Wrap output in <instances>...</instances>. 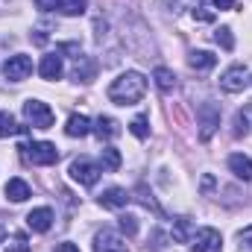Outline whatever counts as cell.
<instances>
[{
  "instance_id": "cell-16",
  "label": "cell",
  "mask_w": 252,
  "mask_h": 252,
  "mask_svg": "<svg viewBox=\"0 0 252 252\" xmlns=\"http://www.w3.org/2000/svg\"><path fill=\"white\" fill-rule=\"evenodd\" d=\"M188 64L193 70H211L214 64H217V56L214 53H208V50H193L188 56Z\"/></svg>"
},
{
  "instance_id": "cell-9",
  "label": "cell",
  "mask_w": 252,
  "mask_h": 252,
  "mask_svg": "<svg viewBox=\"0 0 252 252\" xmlns=\"http://www.w3.org/2000/svg\"><path fill=\"white\" fill-rule=\"evenodd\" d=\"M27 226H30L32 232H47V229L53 226V211H50V208H32V211L27 214Z\"/></svg>"
},
{
  "instance_id": "cell-6",
  "label": "cell",
  "mask_w": 252,
  "mask_h": 252,
  "mask_svg": "<svg viewBox=\"0 0 252 252\" xmlns=\"http://www.w3.org/2000/svg\"><path fill=\"white\" fill-rule=\"evenodd\" d=\"M250 85V76H247V67L244 64H232L223 76H220V88L229 91V94H238Z\"/></svg>"
},
{
  "instance_id": "cell-23",
  "label": "cell",
  "mask_w": 252,
  "mask_h": 252,
  "mask_svg": "<svg viewBox=\"0 0 252 252\" xmlns=\"http://www.w3.org/2000/svg\"><path fill=\"white\" fill-rule=\"evenodd\" d=\"M129 129H132V135H135V138H147V135H150V129H147V118H144V115H141V118H135V121L129 124Z\"/></svg>"
},
{
  "instance_id": "cell-8",
  "label": "cell",
  "mask_w": 252,
  "mask_h": 252,
  "mask_svg": "<svg viewBox=\"0 0 252 252\" xmlns=\"http://www.w3.org/2000/svg\"><path fill=\"white\" fill-rule=\"evenodd\" d=\"M94 252H129V250H126V244L115 235V232L103 229V232L94 238Z\"/></svg>"
},
{
  "instance_id": "cell-19",
  "label": "cell",
  "mask_w": 252,
  "mask_h": 252,
  "mask_svg": "<svg viewBox=\"0 0 252 252\" xmlns=\"http://www.w3.org/2000/svg\"><path fill=\"white\" fill-rule=\"evenodd\" d=\"M153 76H156V85H158L164 94L176 88V76H173V70H170V67H156V73H153Z\"/></svg>"
},
{
  "instance_id": "cell-10",
  "label": "cell",
  "mask_w": 252,
  "mask_h": 252,
  "mask_svg": "<svg viewBox=\"0 0 252 252\" xmlns=\"http://www.w3.org/2000/svg\"><path fill=\"white\" fill-rule=\"evenodd\" d=\"M229 170H232L238 179L252 182V158H250V156H241V153L229 156Z\"/></svg>"
},
{
  "instance_id": "cell-5",
  "label": "cell",
  "mask_w": 252,
  "mask_h": 252,
  "mask_svg": "<svg viewBox=\"0 0 252 252\" xmlns=\"http://www.w3.org/2000/svg\"><path fill=\"white\" fill-rule=\"evenodd\" d=\"M190 250L193 252H220L223 250V238H220L217 229H199L190 238Z\"/></svg>"
},
{
  "instance_id": "cell-30",
  "label": "cell",
  "mask_w": 252,
  "mask_h": 252,
  "mask_svg": "<svg viewBox=\"0 0 252 252\" xmlns=\"http://www.w3.org/2000/svg\"><path fill=\"white\" fill-rule=\"evenodd\" d=\"M193 18H196V21H211L214 15H211L208 9H202V6H199V9H193Z\"/></svg>"
},
{
  "instance_id": "cell-4",
  "label": "cell",
  "mask_w": 252,
  "mask_h": 252,
  "mask_svg": "<svg viewBox=\"0 0 252 252\" xmlns=\"http://www.w3.org/2000/svg\"><path fill=\"white\" fill-rule=\"evenodd\" d=\"M70 179L79 182V185H85V188H91L100 179V167L91 164L88 158H76V161H70Z\"/></svg>"
},
{
  "instance_id": "cell-15",
  "label": "cell",
  "mask_w": 252,
  "mask_h": 252,
  "mask_svg": "<svg viewBox=\"0 0 252 252\" xmlns=\"http://www.w3.org/2000/svg\"><path fill=\"white\" fill-rule=\"evenodd\" d=\"M94 132H97V138H100V141H109V138L121 135V124H118L115 118H97Z\"/></svg>"
},
{
  "instance_id": "cell-14",
  "label": "cell",
  "mask_w": 252,
  "mask_h": 252,
  "mask_svg": "<svg viewBox=\"0 0 252 252\" xmlns=\"http://www.w3.org/2000/svg\"><path fill=\"white\" fill-rule=\"evenodd\" d=\"M64 132H67L70 138H85V135L91 132V121H88L85 115H70V118H67V126H64Z\"/></svg>"
},
{
  "instance_id": "cell-12",
  "label": "cell",
  "mask_w": 252,
  "mask_h": 252,
  "mask_svg": "<svg viewBox=\"0 0 252 252\" xmlns=\"http://www.w3.org/2000/svg\"><path fill=\"white\" fill-rule=\"evenodd\" d=\"M126 202H129V193H126L124 188H106L103 193H100V205L103 208H124Z\"/></svg>"
},
{
  "instance_id": "cell-17",
  "label": "cell",
  "mask_w": 252,
  "mask_h": 252,
  "mask_svg": "<svg viewBox=\"0 0 252 252\" xmlns=\"http://www.w3.org/2000/svg\"><path fill=\"white\" fill-rule=\"evenodd\" d=\"M6 196L12 202H24V199H30V185L24 179H9L6 182Z\"/></svg>"
},
{
  "instance_id": "cell-24",
  "label": "cell",
  "mask_w": 252,
  "mask_h": 252,
  "mask_svg": "<svg viewBox=\"0 0 252 252\" xmlns=\"http://www.w3.org/2000/svg\"><path fill=\"white\" fill-rule=\"evenodd\" d=\"M121 232L129 235V238H132V235H138V220H135L132 214H124V217H121Z\"/></svg>"
},
{
  "instance_id": "cell-21",
  "label": "cell",
  "mask_w": 252,
  "mask_h": 252,
  "mask_svg": "<svg viewBox=\"0 0 252 252\" xmlns=\"http://www.w3.org/2000/svg\"><path fill=\"white\" fill-rule=\"evenodd\" d=\"M62 15L67 18H73V15H82L85 12V0H59V6H56Z\"/></svg>"
},
{
  "instance_id": "cell-29",
  "label": "cell",
  "mask_w": 252,
  "mask_h": 252,
  "mask_svg": "<svg viewBox=\"0 0 252 252\" xmlns=\"http://www.w3.org/2000/svg\"><path fill=\"white\" fill-rule=\"evenodd\" d=\"M35 6H38L41 12H50V9H56V6H59V0H35Z\"/></svg>"
},
{
  "instance_id": "cell-13",
  "label": "cell",
  "mask_w": 252,
  "mask_h": 252,
  "mask_svg": "<svg viewBox=\"0 0 252 252\" xmlns=\"http://www.w3.org/2000/svg\"><path fill=\"white\" fill-rule=\"evenodd\" d=\"M199 115H202V141H205V138H211L214 126L220 124V112H217V106L205 103V106L199 109Z\"/></svg>"
},
{
  "instance_id": "cell-32",
  "label": "cell",
  "mask_w": 252,
  "mask_h": 252,
  "mask_svg": "<svg viewBox=\"0 0 252 252\" xmlns=\"http://www.w3.org/2000/svg\"><path fill=\"white\" fill-rule=\"evenodd\" d=\"M53 252H79V250H76L73 244H59V247H56Z\"/></svg>"
},
{
  "instance_id": "cell-2",
  "label": "cell",
  "mask_w": 252,
  "mask_h": 252,
  "mask_svg": "<svg viewBox=\"0 0 252 252\" xmlns=\"http://www.w3.org/2000/svg\"><path fill=\"white\" fill-rule=\"evenodd\" d=\"M21 150H24V158L30 164H38V167L56 164V158H59V150L53 144H47V141H32L30 147H21Z\"/></svg>"
},
{
  "instance_id": "cell-26",
  "label": "cell",
  "mask_w": 252,
  "mask_h": 252,
  "mask_svg": "<svg viewBox=\"0 0 252 252\" xmlns=\"http://www.w3.org/2000/svg\"><path fill=\"white\" fill-rule=\"evenodd\" d=\"M6 252H30V244H27V238H24V235H15V241L6 247Z\"/></svg>"
},
{
  "instance_id": "cell-33",
  "label": "cell",
  "mask_w": 252,
  "mask_h": 252,
  "mask_svg": "<svg viewBox=\"0 0 252 252\" xmlns=\"http://www.w3.org/2000/svg\"><path fill=\"white\" fill-rule=\"evenodd\" d=\"M3 238H6V229H3V226H0V244H3Z\"/></svg>"
},
{
  "instance_id": "cell-31",
  "label": "cell",
  "mask_w": 252,
  "mask_h": 252,
  "mask_svg": "<svg viewBox=\"0 0 252 252\" xmlns=\"http://www.w3.org/2000/svg\"><path fill=\"white\" fill-rule=\"evenodd\" d=\"M217 9H235V0H214Z\"/></svg>"
},
{
  "instance_id": "cell-27",
  "label": "cell",
  "mask_w": 252,
  "mask_h": 252,
  "mask_svg": "<svg viewBox=\"0 0 252 252\" xmlns=\"http://www.w3.org/2000/svg\"><path fill=\"white\" fill-rule=\"evenodd\" d=\"M241 252H252V226L241 232Z\"/></svg>"
},
{
  "instance_id": "cell-18",
  "label": "cell",
  "mask_w": 252,
  "mask_h": 252,
  "mask_svg": "<svg viewBox=\"0 0 252 252\" xmlns=\"http://www.w3.org/2000/svg\"><path fill=\"white\" fill-rule=\"evenodd\" d=\"M100 164H103V170L115 173V170L121 167V153H118L115 147H103V150H100Z\"/></svg>"
},
{
  "instance_id": "cell-20",
  "label": "cell",
  "mask_w": 252,
  "mask_h": 252,
  "mask_svg": "<svg viewBox=\"0 0 252 252\" xmlns=\"http://www.w3.org/2000/svg\"><path fill=\"white\" fill-rule=\"evenodd\" d=\"M18 132H27V126H18L15 118L9 112H0V138H9V135H18Z\"/></svg>"
},
{
  "instance_id": "cell-22",
  "label": "cell",
  "mask_w": 252,
  "mask_h": 252,
  "mask_svg": "<svg viewBox=\"0 0 252 252\" xmlns=\"http://www.w3.org/2000/svg\"><path fill=\"white\" fill-rule=\"evenodd\" d=\"M217 44H223V50H232L235 47V38H232V30L229 27H223V30H217Z\"/></svg>"
},
{
  "instance_id": "cell-28",
  "label": "cell",
  "mask_w": 252,
  "mask_h": 252,
  "mask_svg": "<svg viewBox=\"0 0 252 252\" xmlns=\"http://www.w3.org/2000/svg\"><path fill=\"white\" fill-rule=\"evenodd\" d=\"M235 126H238V129H235L238 135H241V132H247V115H244V112H238V115H235Z\"/></svg>"
},
{
  "instance_id": "cell-3",
  "label": "cell",
  "mask_w": 252,
  "mask_h": 252,
  "mask_svg": "<svg viewBox=\"0 0 252 252\" xmlns=\"http://www.w3.org/2000/svg\"><path fill=\"white\" fill-rule=\"evenodd\" d=\"M24 118L35 129H50L53 126V109L47 103H41V100H27L24 103Z\"/></svg>"
},
{
  "instance_id": "cell-25",
  "label": "cell",
  "mask_w": 252,
  "mask_h": 252,
  "mask_svg": "<svg viewBox=\"0 0 252 252\" xmlns=\"http://www.w3.org/2000/svg\"><path fill=\"white\" fill-rule=\"evenodd\" d=\"M188 235H190V220H179V223H176V229H173V238H176L179 244H185V241H188Z\"/></svg>"
},
{
  "instance_id": "cell-1",
  "label": "cell",
  "mask_w": 252,
  "mask_h": 252,
  "mask_svg": "<svg viewBox=\"0 0 252 252\" xmlns=\"http://www.w3.org/2000/svg\"><path fill=\"white\" fill-rule=\"evenodd\" d=\"M144 91H147V79L138 70H126L109 85V100L118 106H132L144 97Z\"/></svg>"
},
{
  "instance_id": "cell-7",
  "label": "cell",
  "mask_w": 252,
  "mask_h": 252,
  "mask_svg": "<svg viewBox=\"0 0 252 252\" xmlns=\"http://www.w3.org/2000/svg\"><path fill=\"white\" fill-rule=\"evenodd\" d=\"M3 70H6V79H9V82H24V79L32 73V59H30V56H24V53L9 56Z\"/></svg>"
},
{
  "instance_id": "cell-11",
  "label": "cell",
  "mask_w": 252,
  "mask_h": 252,
  "mask_svg": "<svg viewBox=\"0 0 252 252\" xmlns=\"http://www.w3.org/2000/svg\"><path fill=\"white\" fill-rule=\"evenodd\" d=\"M38 73H41V79H59L62 76V56L59 53H47L41 64H38Z\"/></svg>"
}]
</instances>
